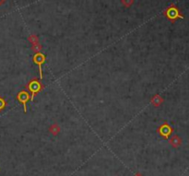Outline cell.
<instances>
[{"label": "cell", "instance_id": "1", "mask_svg": "<svg viewBox=\"0 0 189 176\" xmlns=\"http://www.w3.org/2000/svg\"><path fill=\"white\" fill-rule=\"evenodd\" d=\"M28 90L31 91V101H33L34 97L36 96L44 88V85L39 81L38 80H32L29 82V84L27 85Z\"/></svg>", "mask_w": 189, "mask_h": 176}, {"label": "cell", "instance_id": "2", "mask_svg": "<svg viewBox=\"0 0 189 176\" xmlns=\"http://www.w3.org/2000/svg\"><path fill=\"white\" fill-rule=\"evenodd\" d=\"M46 57L42 53H36L33 56V63L36 64L39 67V73H40V79L43 80V65L45 63Z\"/></svg>", "mask_w": 189, "mask_h": 176}, {"label": "cell", "instance_id": "3", "mask_svg": "<svg viewBox=\"0 0 189 176\" xmlns=\"http://www.w3.org/2000/svg\"><path fill=\"white\" fill-rule=\"evenodd\" d=\"M17 99H18V102H20L23 105L24 112H27V102L31 100V95L29 94V92L26 91H21L20 92L18 93Z\"/></svg>", "mask_w": 189, "mask_h": 176}, {"label": "cell", "instance_id": "4", "mask_svg": "<svg viewBox=\"0 0 189 176\" xmlns=\"http://www.w3.org/2000/svg\"><path fill=\"white\" fill-rule=\"evenodd\" d=\"M158 132H159V134L162 137H164L165 139H168L169 137H170V136L172 135V133H173V128L171 127V126L169 125V124H163V125H161L159 129H158Z\"/></svg>", "mask_w": 189, "mask_h": 176}, {"label": "cell", "instance_id": "5", "mask_svg": "<svg viewBox=\"0 0 189 176\" xmlns=\"http://www.w3.org/2000/svg\"><path fill=\"white\" fill-rule=\"evenodd\" d=\"M165 15H166V17H167L169 19H171V20H174V19H176V18H183V16L180 14L179 10L177 9V8H175V7H171V8H169L166 10Z\"/></svg>", "mask_w": 189, "mask_h": 176}, {"label": "cell", "instance_id": "6", "mask_svg": "<svg viewBox=\"0 0 189 176\" xmlns=\"http://www.w3.org/2000/svg\"><path fill=\"white\" fill-rule=\"evenodd\" d=\"M161 102H162V99L159 96V95H155V96L152 98V100H151V103L154 106H156V107L159 106V105H160Z\"/></svg>", "mask_w": 189, "mask_h": 176}, {"label": "cell", "instance_id": "7", "mask_svg": "<svg viewBox=\"0 0 189 176\" xmlns=\"http://www.w3.org/2000/svg\"><path fill=\"white\" fill-rule=\"evenodd\" d=\"M170 143L173 145L174 148H177V147H179L180 144H181V140H180V138L177 136H174V137H172V139L170 140Z\"/></svg>", "mask_w": 189, "mask_h": 176}, {"label": "cell", "instance_id": "8", "mask_svg": "<svg viewBox=\"0 0 189 176\" xmlns=\"http://www.w3.org/2000/svg\"><path fill=\"white\" fill-rule=\"evenodd\" d=\"M50 132L54 135V136H56L59 132H60V127L57 126V125H53L51 127H50Z\"/></svg>", "mask_w": 189, "mask_h": 176}, {"label": "cell", "instance_id": "9", "mask_svg": "<svg viewBox=\"0 0 189 176\" xmlns=\"http://www.w3.org/2000/svg\"><path fill=\"white\" fill-rule=\"evenodd\" d=\"M6 105H7V102H6V101L2 98V97H0V111L1 110H3L5 107H6Z\"/></svg>", "mask_w": 189, "mask_h": 176}, {"label": "cell", "instance_id": "10", "mask_svg": "<svg viewBox=\"0 0 189 176\" xmlns=\"http://www.w3.org/2000/svg\"><path fill=\"white\" fill-rule=\"evenodd\" d=\"M41 45H39V44H33L32 46V51H34V53H40V50H41Z\"/></svg>", "mask_w": 189, "mask_h": 176}, {"label": "cell", "instance_id": "11", "mask_svg": "<svg viewBox=\"0 0 189 176\" xmlns=\"http://www.w3.org/2000/svg\"><path fill=\"white\" fill-rule=\"evenodd\" d=\"M4 1H5V0H0V5H1V4H2V3L4 2Z\"/></svg>", "mask_w": 189, "mask_h": 176}, {"label": "cell", "instance_id": "12", "mask_svg": "<svg viewBox=\"0 0 189 176\" xmlns=\"http://www.w3.org/2000/svg\"><path fill=\"white\" fill-rule=\"evenodd\" d=\"M136 176H141V175H140V174H137V175H136Z\"/></svg>", "mask_w": 189, "mask_h": 176}]
</instances>
